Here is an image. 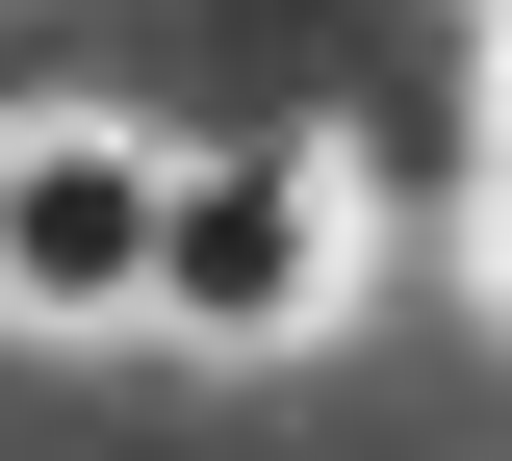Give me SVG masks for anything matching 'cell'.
Here are the masks:
<instances>
[{
	"mask_svg": "<svg viewBox=\"0 0 512 461\" xmlns=\"http://www.w3.org/2000/svg\"><path fill=\"white\" fill-rule=\"evenodd\" d=\"M333 282H359V231H333V154H180V180H154V308H128V333L282 359V333H333Z\"/></svg>",
	"mask_w": 512,
	"mask_h": 461,
	"instance_id": "obj_1",
	"label": "cell"
},
{
	"mask_svg": "<svg viewBox=\"0 0 512 461\" xmlns=\"http://www.w3.org/2000/svg\"><path fill=\"white\" fill-rule=\"evenodd\" d=\"M154 180H180L154 129L26 103V129H0V333H128L154 308Z\"/></svg>",
	"mask_w": 512,
	"mask_h": 461,
	"instance_id": "obj_2",
	"label": "cell"
}]
</instances>
